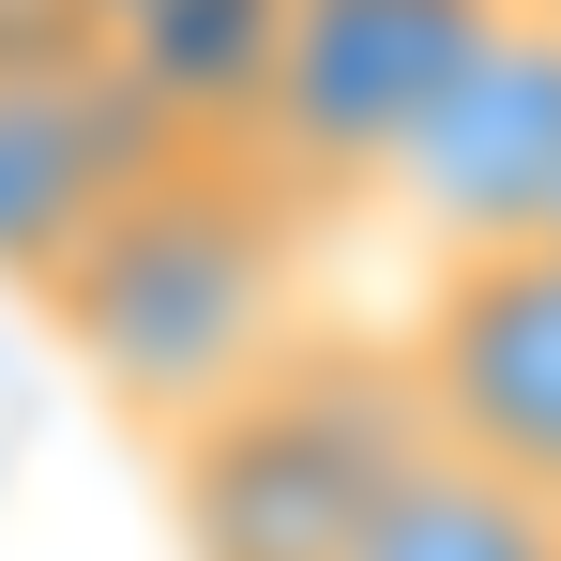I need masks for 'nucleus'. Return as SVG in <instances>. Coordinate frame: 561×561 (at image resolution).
<instances>
[{
    "label": "nucleus",
    "mask_w": 561,
    "mask_h": 561,
    "mask_svg": "<svg viewBox=\"0 0 561 561\" xmlns=\"http://www.w3.org/2000/svg\"><path fill=\"white\" fill-rule=\"evenodd\" d=\"M304 243H319V213H304L243 137L183 122V137L61 243V274L31 288V319L77 350V379H92L137 440H183L197 410H228L274 350L319 334V319H304Z\"/></svg>",
    "instance_id": "1"
},
{
    "label": "nucleus",
    "mask_w": 561,
    "mask_h": 561,
    "mask_svg": "<svg viewBox=\"0 0 561 561\" xmlns=\"http://www.w3.org/2000/svg\"><path fill=\"white\" fill-rule=\"evenodd\" d=\"M152 456H168L183 561H350V531L425 470V410L394 334H304Z\"/></svg>",
    "instance_id": "2"
},
{
    "label": "nucleus",
    "mask_w": 561,
    "mask_h": 561,
    "mask_svg": "<svg viewBox=\"0 0 561 561\" xmlns=\"http://www.w3.org/2000/svg\"><path fill=\"white\" fill-rule=\"evenodd\" d=\"M485 15L501 0H274V31H259V61H243V92H228L213 137H243L319 213L334 183H379L394 168L410 106L456 77V46Z\"/></svg>",
    "instance_id": "3"
},
{
    "label": "nucleus",
    "mask_w": 561,
    "mask_h": 561,
    "mask_svg": "<svg viewBox=\"0 0 561 561\" xmlns=\"http://www.w3.org/2000/svg\"><path fill=\"white\" fill-rule=\"evenodd\" d=\"M394 365H410V410H425V456L561 516V243L440 259Z\"/></svg>",
    "instance_id": "4"
},
{
    "label": "nucleus",
    "mask_w": 561,
    "mask_h": 561,
    "mask_svg": "<svg viewBox=\"0 0 561 561\" xmlns=\"http://www.w3.org/2000/svg\"><path fill=\"white\" fill-rule=\"evenodd\" d=\"M379 197L440 243V259H485V243H547V197H561V31L531 15H485L456 46V77L410 106Z\"/></svg>",
    "instance_id": "5"
},
{
    "label": "nucleus",
    "mask_w": 561,
    "mask_h": 561,
    "mask_svg": "<svg viewBox=\"0 0 561 561\" xmlns=\"http://www.w3.org/2000/svg\"><path fill=\"white\" fill-rule=\"evenodd\" d=\"M168 137H183V122L137 92L122 61H92L61 15L0 31V288H46L61 243H77Z\"/></svg>",
    "instance_id": "6"
},
{
    "label": "nucleus",
    "mask_w": 561,
    "mask_h": 561,
    "mask_svg": "<svg viewBox=\"0 0 561 561\" xmlns=\"http://www.w3.org/2000/svg\"><path fill=\"white\" fill-rule=\"evenodd\" d=\"M350 561H561V516L516 501V485H485V470H456V456H425L350 531Z\"/></svg>",
    "instance_id": "7"
},
{
    "label": "nucleus",
    "mask_w": 561,
    "mask_h": 561,
    "mask_svg": "<svg viewBox=\"0 0 561 561\" xmlns=\"http://www.w3.org/2000/svg\"><path fill=\"white\" fill-rule=\"evenodd\" d=\"M501 15H531V31H561V0H501Z\"/></svg>",
    "instance_id": "8"
},
{
    "label": "nucleus",
    "mask_w": 561,
    "mask_h": 561,
    "mask_svg": "<svg viewBox=\"0 0 561 561\" xmlns=\"http://www.w3.org/2000/svg\"><path fill=\"white\" fill-rule=\"evenodd\" d=\"M547 243H561V197H547Z\"/></svg>",
    "instance_id": "9"
}]
</instances>
